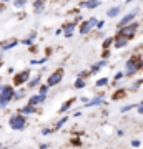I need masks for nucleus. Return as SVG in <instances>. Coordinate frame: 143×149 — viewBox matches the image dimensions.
Listing matches in <instances>:
<instances>
[{"label":"nucleus","instance_id":"obj_14","mask_svg":"<svg viewBox=\"0 0 143 149\" xmlns=\"http://www.w3.org/2000/svg\"><path fill=\"white\" fill-rule=\"evenodd\" d=\"M45 8V0H33V12L35 13H42Z\"/></svg>","mask_w":143,"mask_h":149},{"label":"nucleus","instance_id":"obj_33","mask_svg":"<svg viewBox=\"0 0 143 149\" xmlns=\"http://www.w3.org/2000/svg\"><path fill=\"white\" fill-rule=\"evenodd\" d=\"M122 78H123V73H122V71H118V73L115 74V80L118 81V80H122Z\"/></svg>","mask_w":143,"mask_h":149},{"label":"nucleus","instance_id":"obj_5","mask_svg":"<svg viewBox=\"0 0 143 149\" xmlns=\"http://www.w3.org/2000/svg\"><path fill=\"white\" fill-rule=\"evenodd\" d=\"M97 18L95 17H92V18H88V20H85L82 25H80V35H87V33L90 32L92 28H95L97 27Z\"/></svg>","mask_w":143,"mask_h":149},{"label":"nucleus","instance_id":"obj_35","mask_svg":"<svg viewBox=\"0 0 143 149\" xmlns=\"http://www.w3.org/2000/svg\"><path fill=\"white\" fill-rule=\"evenodd\" d=\"M50 133H53V129H43V131H42V134H50Z\"/></svg>","mask_w":143,"mask_h":149},{"label":"nucleus","instance_id":"obj_25","mask_svg":"<svg viewBox=\"0 0 143 149\" xmlns=\"http://www.w3.org/2000/svg\"><path fill=\"white\" fill-rule=\"evenodd\" d=\"M138 104L135 103V104H127V106H123L122 108V113H127V111H130V109H133V108H137Z\"/></svg>","mask_w":143,"mask_h":149},{"label":"nucleus","instance_id":"obj_2","mask_svg":"<svg viewBox=\"0 0 143 149\" xmlns=\"http://www.w3.org/2000/svg\"><path fill=\"white\" fill-rule=\"evenodd\" d=\"M137 30H138V23L137 22H132V23H128L125 27H118L117 37H123V38H127V40H130V38L135 37V32Z\"/></svg>","mask_w":143,"mask_h":149},{"label":"nucleus","instance_id":"obj_27","mask_svg":"<svg viewBox=\"0 0 143 149\" xmlns=\"http://www.w3.org/2000/svg\"><path fill=\"white\" fill-rule=\"evenodd\" d=\"M111 43H113V38H111V37H110V38H106L105 42H103V50H106V48L111 45Z\"/></svg>","mask_w":143,"mask_h":149},{"label":"nucleus","instance_id":"obj_30","mask_svg":"<svg viewBox=\"0 0 143 149\" xmlns=\"http://www.w3.org/2000/svg\"><path fill=\"white\" fill-rule=\"evenodd\" d=\"M103 27H105V20H98L97 22V28H98V30H101Z\"/></svg>","mask_w":143,"mask_h":149},{"label":"nucleus","instance_id":"obj_20","mask_svg":"<svg viewBox=\"0 0 143 149\" xmlns=\"http://www.w3.org/2000/svg\"><path fill=\"white\" fill-rule=\"evenodd\" d=\"M40 80H42V76L38 74V76H35L33 80H30V81H28V86H30V88H35V86H37L38 83H40Z\"/></svg>","mask_w":143,"mask_h":149},{"label":"nucleus","instance_id":"obj_4","mask_svg":"<svg viewBox=\"0 0 143 149\" xmlns=\"http://www.w3.org/2000/svg\"><path fill=\"white\" fill-rule=\"evenodd\" d=\"M8 124H10V128L13 129V131H22L27 124L25 116H22V114H13V116H10V119H8Z\"/></svg>","mask_w":143,"mask_h":149},{"label":"nucleus","instance_id":"obj_22","mask_svg":"<svg viewBox=\"0 0 143 149\" xmlns=\"http://www.w3.org/2000/svg\"><path fill=\"white\" fill-rule=\"evenodd\" d=\"M67 121H68V116H63V118H62V119H60L58 123H57V124H55V129H53V131H57V129H60V128H62V126H63V124H65Z\"/></svg>","mask_w":143,"mask_h":149},{"label":"nucleus","instance_id":"obj_16","mask_svg":"<svg viewBox=\"0 0 143 149\" xmlns=\"http://www.w3.org/2000/svg\"><path fill=\"white\" fill-rule=\"evenodd\" d=\"M122 12V7L120 5H117V7H111L110 10L106 12V15L110 17V18H115V17H118V13Z\"/></svg>","mask_w":143,"mask_h":149},{"label":"nucleus","instance_id":"obj_17","mask_svg":"<svg viewBox=\"0 0 143 149\" xmlns=\"http://www.w3.org/2000/svg\"><path fill=\"white\" fill-rule=\"evenodd\" d=\"M35 111H37V109H35L33 104H27V106L22 108V114H33Z\"/></svg>","mask_w":143,"mask_h":149},{"label":"nucleus","instance_id":"obj_6","mask_svg":"<svg viewBox=\"0 0 143 149\" xmlns=\"http://www.w3.org/2000/svg\"><path fill=\"white\" fill-rule=\"evenodd\" d=\"M62 78H63V70L58 68L57 71H53L50 76H48V81H47V85L48 86H55V85H58L60 81H62Z\"/></svg>","mask_w":143,"mask_h":149},{"label":"nucleus","instance_id":"obj_32","mask_svg":"<svg viewBox=\"0 0 143 149\" xmlns=\"http://www.w3.org/2000/svg\"><path fill=\"white\" fill-rule=\"evenodd\" d=\"M140 144H142V143H140L138 139H135V141H132V146H133V148H140Z\"/></svg>","mask_w":143,"mask_h":149},{"label":"nucleus","instance_id":"obj_42","mask_svg":"<svg viewBox=\"0 0 143 149\" xmlns=\"http://www.w3.org/2000/svg\"><path fill=\"white\" fill-rule=\"evenodd\" d=\"M0 100H2V95H0Z\"/></svg>","mask_w":143,"mask_h":149},{"label":"nucleus","instance_id":"obj_34","mask_svg":"<svg viewBox=\"0 0 143 149\" xmlns=\"http://www.w3.org/2000/svg\"><path fill=\"white\" fill-rule=\"evenodd\" d=\"M98 70H100V66H98V65H95V66H92V73H97Z\"/></svg>","mask_w":143,"mask_h":149},{"label":"nucleus","instance_id":"obj_38","mask_svg":"<svg viewBox=\"0 0 143 149\" xmlns=\"http://www.w3.org/2000/svg\"><path fill=\"white\" fill-rule=\"evenodd\" d=\"M105 65H106V61H105V60H101V61H98V66H100V68H101V66H105Z\"/></svg>","mask_w":143,"mask_h":149},{"label":"nucleus","instance_id":"obj_18","mask_svg":"<svg viewBox=\"0 0 143 149\" xmlns=\"http://www.w3.org/2000/svg\"><path fill=\"white\" fill-rule=\"evenodd\" d=\"M73 98H72V100H68V101H65L63 104H62V108H60V113H65V111H68L70 109V106H72V104H73Z\"/></svg>","mask_w":143,"mask_h":149},{"label":"nucleus","instance_id":"obj_1","mask_svg":"<svg viewBox=\"0 0 143 149\" xmlns=\"http://www.w3.org/2000/svg\"><path fill=\"white\" fill-rule=\"evenodd\" d=\"M142 66H143L142 58H140V56H132V58L125 63V74H127V76H132V74H135Z\"/></svg>","mask_w":143,"mask_h":149},{"label":"nucleus","instance_id":"obj_26","mask_svg":"<svg viewBox=\"0 0 143 149\" xmlns=\"http://www.w3.org/2000/svg\"><path fill=\"white\" fill-rule=\"evenodd\" d=\"M38 93H40V95H45V96H47V93H48V85L40 86V90H38Z\"/></svg>","mask_w":143,"mask_h":149},{"label":"nucleus","instance_id":"obj_19","mask_svg":"<svg viewBox=\"0 0 143 149\" xmlns=\"http://www.w3.org/2000/svg\"><path fill=\"white\" fill-rule=\"evenodd\" d=\"M35 37H37L35 33H30V35H28V38H25V40H22V43H23V45H32V43L35 42Z\"/></svg>","mask_w":143,"mask_h":149},{"label":"nucleus","instance_id":"obj_39","mask_svg":"<svg viewBox=\"0 0 143 149\" xmlns=\"http://www.w3.org/2000/svg\"><path fill=\"white\" fill-rule=\"evenodd\" d=\"M80 101H82V103H88V98H85V96H82V98H80Z\"/></svg>","mask_w":143,"mask_h":149},{"label":"nucleus","instance_id":"obj_23","mask_svg":"<svg viewBox=\"0 0 143 149\" xmlns=\"http://www.w3.org/2000/svg\"><path fill=\"white\" fill-rule=\"evenodd\" d=\"M75 88H77V90H78V88H83L85 86V80L83 78H77V81H75Z\"/></svg>","mask_w":143,"mask_h":149},{"label":"nucleus","instance_id":"obj_13","mask_svg":"<svg viewBox=\"0 0 143 149\" xmlns=\"http://www.w3.org/2000/svg\"><path fill=\"white\" fill-rule=\"evenodd\" d=\"M45 101V95H33L30 100H28V104H33V106H37V104H40V103Z\"/></svg>","mask_w":143,"mask_h":149},{"label":"nucleus","instance_id":"obj_15","mask_svg":"<svg viewBox=\"0 0 143 149\" xmlns=\"http://www.w3.org/2000/svg\"><path fill=\"white\" fill-rule=\"evenodd\" d=\"M113 45H115V48H123L128 45V40L123 37H115L113 38Z\"/></svg>","mask_w":143,"mask_h":149},{"label":"nucleus","instance_id":"obj_11","mask_svg":"<svg viewBox=\"0 0 143 149\" xmlns=\"http://www.w3.org/2000/svg\"><path fill=\"white\" fill-rule=\"evenodd\" d=\"M80 5L83 7V8H88V10H93V8H97V7H100V0H85V2H82Z\"/></svg>","mask_w":143,"mask_h":149},{"label":"nucleus","instance_id":"obj_40","mask_svg":"<svg viewBox=\"0 0 143 149\" xmlns=\"http://www.w3.org/2000/svg\"><path fill=\"white\" fill-rule=\"evenodd\" d=\"M0 2H4V3H7V2H10V0H0Z\"/></svg>","mask_w":143,"mask_h":149},{"label":"nucleus","instance_id":"obj_8","mask_svg":"<svg viewBox=\"0 0 143 149\" xmlns=\"http://www.w3.org/2000/svg\"><path fill=\"white\" fill-rule=\"evenodd\" d=\"M28 76H30V71H28V70H23V71H20V73H18L15 78H13V85H17V86L23 85L25 81H28Z\"/></svg>","mask_w":143,"mask_h":149},{"label":"nucleus","instance_id":"obj_12","mask_svg":"<svg viewBox=\"0 0 143 149\" xmlns=\"http://www.w3.org/2000/svg\"><path fill=\"white\" fill-rule=\"evenodd\" d=\"M100 104H103V98L101 96H95V98H92V100H88V103H85V106L87 108H95V106H100Z\"/></svg>","mask_w":143,"mask_h":149},{"label":"nucleus","instance_id":"obj_10","mask_svg":"<svg viewBox=\"0 0 143 149\" xmlns=\"http://www.w3.org/2000/svg\"><path fill=\"white\" fill-rule=\"evenodd\" d=\"M17 45H18V40H17V38H12V40H8V42H4V43H2V45H0V50H2V52H7V50L15 48Z\"/></svg>","mask_w":143,"mask_h":149},{"label":"nucleus","instance_id":"obj_9","mask_svg":"<svg viewBox=\"0 0 143 149\" xmlns=\"http://www.w3.org/2000/svg\"><path fill=\"white\" fill-rule=\"evenodd\" d=\"M75 27H77V23H75V22H68V23H65L63 28H62L63 33H65V38H72V37H73Z\"/></svg>","mask_w":143,"mask_h":149},{"label":"nucleus","instance_id":"obj_37","mask_svg":"<svg viewBox=\"0 0 143 149\" xmlns=\"http://www.w3.org/2000/svg\"><path fill=\"white\" fill-rule=\"evenodd\" d=\"M72 144H75V146H80L82 143H80V139H73V141H72Z\"/></svg>","mask_w":143,"mask_h":149},{"label":"nucleus","instance_id":"obj_21","mask_svg":"<svg viewBox=\"0 0 143 149\" xmlns=\"http://www.w3.org/2000/svg\"><path fill=\"white\" fill-rule=\"evenodd\" d=\"M27 2L28 0H13V5H15V8H23L27 5Z\"/></svg>","mask_w":143,"mask_h":149},{"label":"nucleus","instance_id":"obj_29","mask_svg":"<svg viewBox=\"0 0 143 149\" xmlns=\"http://www.w3.org/2000/svg\"><path fill=\"white\" fill-rule=\"evenodd\" d=\"M123 91H117V93H113V100H118V98H123Z\"/></svg>","mask_w":143,"mask_h":149},{"label":"nucleus","instance_id":"obj_24","mask_svg":"<svg viewBox=\"0 0 143 149\" xmlns=\"http://www.w3.org/2000/svg\"><path fill=\"white\" fill-rule=\"evenodd\" d=\"M95 85L98 86V88H100V86H106L108 85V78H100V80H97Z\"/></svg>","mask_w":143,"mask_h":149},{"label":"nucleus","instance_id":"obj_31","mask_svg":"<svg viewBox=\"0 0 143 149\" xmlns=\"http://www.w3.org/2000/svg\"><path fill=\"white\" fill-rule=\"evenodd\" d=\"M137 111L140 113V114H143V101H142V103H138V106H137Z\"/></svg>","mask_w":143,"mask_h":149},{"label":"nucleus","instance_id":"obj_28","mask_svg":"<svg viewBox=\"0 0 143 149\" xmlns=\"http://www.w3.org/2000/svg\"><path fill=\"white\" fill-rule=\"evenodd\" d=\"M45 61H47V56H45V58H42V60H32L30 63H32V65H43Z\"/></svg>","mask_w":143,"mask_h":149},{"label":"nucleus","instance_id":"obj_7","mask_svg":"<svg viewBox=\"0 0 143 149\" xmlns=\"http://www.w3.org/2000/svg\"><path fill=\"white\" fill-rule=\"evenodd\" d=\"M138 13H140V8H135L133 12L127 13V15L123 17V18H120V22H118V27H125V25H128V23H132V22L137 18Z\"/></svg>","mask_w":143,"mask_h":149},{"label":"nucleus","instance_id":"obj_41","mask_svg":"<svg viewBox=\"0 0 143 149\" xmlns=\"http://www.w3.org/2000/svg\"><path fill=\"white\" fill-rule=\"evenodd\" d=\"M125 2H127V3H132V2H133V0H125Z\"/></svg>","mask_w":143,"mask_h":149},{"label":"nucleus","instance_id":"obj_36","mask_svg":"<svg viewBox=\"0 0 143 149\" xmlns=\"http://www.w3.org/2000/svg\"><path fill=\"white\" fill-rule=\"evenodd\" d=\"M4 10H5V3H4V2H0V13H2Z\"/></svg>","mask_w":143,"mask_h":149},{"label":"nucleus","instance_id":"obj_3","mask_svg":"<svg viewBox=\"0 0 143 149\" xmlns=\"http://www.w3.org/2000/svg\"><path fill=\"white\" fill-rule=\"evenodd\" d=\"M0 95H2V100H0V108H5L8 103H10V100L13 98V95H15V91H13V88L8 85L2 86L0 88Z\"/></svg>","mask_w":143,"mask_h":149}]
</instances>
